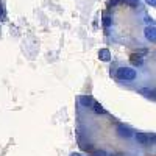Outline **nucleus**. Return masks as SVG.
<instances>
[{"mask_svg":"<svg viewBox=\"0 0 156 156\" xmlns=\"http://www.w3.org/2000/svg\"><path fill=\"white\" fill-rule=\"evenodd\" d=\"M136 70L134 69H129V67H120L117 70V78L122 81H133L136 78Z\"/></svg>","mask_w":156,"mask_h":156,"instance_id":"1","label":"nucleus"},{"mask_svg":"<svg viewBox=\"0 0 156 156\" xmlns=\"http://www.w3.org/2000/svg\"><path fill=\"white\" fill-rule=\"evenodd\" d=\"M144 34H145V37L148 39L150 42H156V27H151V25L145 27Z\"/></svg>","mask_w":156,"mask_h":156,"instance_id":"2","label":"nucleus"},{"mask_svg":"<svg viewBox=\"0 0 156 156\" xmlns=\"http://www.w3.org/2000/svg\"><path fill=\"white\" fill-rule=\"evenodd\" d=\"M117 134H119L120 137H126L128 139V137L133 136V131L128 126H125V125H119V126H117Z\"/></svg>","mask_w":156,"mask_h":156,"instance_id":"3","label":"nucleus"},{"mask_svg":"<svg viewBox=\"0 0 156 156\" xmlns=\"http://www.w3.org/2000/svg\"><path fill=\"white\" fill-rule=\"evenodd\" d=\"M139 94H142L147 98H151V100H156V89H148V87H142L139 89Z\"/></svg>","mask_w":156,"mask_h":156,"instance_id":"4","label":"nucleus"},{"mask_svg":"<svg viewBox=\"0 0 156 156\" xmlns=\"http://www.w3.org/2000/svg\"><path fill=\"white\" fill-rule=\"evenodd\" d=\"M134 137L137 140V144H140V145H148L150 144V136L145 134V133H137Z\"/></svg>","mask_w":156,"mask_h":156,"instance_id":"5","label":"nucleus"},{"mask_svg":"<svg viewBox=\"0 0 156 156\" xmlns=\"http://www.w3.org/2000/svg\"><path fill=\"white\" fill-rule=\"evenodd\" d=\"M129 61H131V64H134V66H142V62H144L140 53H133L129 56Z\"/></svg>","mask_w":156,"mask_h":156,"instance_id":"6","label":"nucleus"},{"mask_svg":"<svg viewBox=\"0 0 156 156\" xmlns=\"http://www.w3.org/2000/svg\"><path fill=\"white\" fill-rule=\"evenodd\" d=\"M92 109H94V112H95V114H105V112H106V111H105V108H103L98 101H94Z\"/></svg>","mask_w":156,"mask_h":156,"instance_id":"7","label":"nucleus"},{"mask_svg":"<svg viewBox=\"0 0 156 156\" xmlns=\"http://www.w3.org/2000/svg\"><path fill=\"white\" fill-rule=\"evenodd\" d=\"M98 56H100V59H101V61H109V50L101 48V50L98 51Z\"/></svg>","mask_w":156,"mask_h":156,"instance_id":"8","label":"nucleus"},{"mask_svg":"<svg viewBox=\"0 0 156 156\" xmlns=\"http://www.w3.org/2000/svg\"><path fill=\"white\" fill-rule=\"evenodd\" d=\"M81 103H83L84 106H90V108H92V105H94V100H92V97L84 95V97H81Z\"/></svg>","mask_w":156,"mask_h":156,"instance_id":"9","label":"nucleus"},{"mask_svg":"<svg viewBox=\"0 0 156 156\" xmlns=\"http://www.w3.org/2000/svg\"><path fill=\"white\" fill-rule=\"evenodd\" d=\"M119 3H126V0H109L108 2V6H115V5H119Z\"/></svg>","mask_w":156,"mask_h":156,"instance_id":"10","label":"nucleus"},{"mask_svg":"<svg viewBox=\"0 0 156 156\" xmlns=\"http://www.w3.org/2000/svg\"><path fill=\"white\" fill-rule=\"evenodd\" d=\"M111 23H112V20H111V17H109V16H105V17H103V25H105L106 28H108V27H111Z\"/></svg>","mask_w":156,"mask_h":156,"instance_id":"11","label":"nucleus"},{"mask_svg":"<svg viewBox=\"0 0 156 156\" xmlns=\"http://www.w3.org/2000/svg\"><path fill=\"white\" fill-rule=\"evenodd\" d=\"M126 3H128V6H131V8H137L139 6V0H126Z\"/></svg>","mask_w":156,"mask_h":156,"instance_id":"12","label":"nucleus"},{"mask_svg":"<svg viewBox=\"0 0 156 156\" xmlns=\"http://www.w3.org/2000/svg\"><path fill=\"white\" fill-rule=\"evenodd\" d=\"M92 156H108V153L103 150H98V151H92Z\"/></svg>","mask_w":156,"mask_h":156,"instance_id":"13","label":"nucleus"},{"mask_svg":"<svg viewBox=\"0 0 156 156\" xmlns=\"http://www.w3.org/2000/svg\"><path fill=\"white\" fill-rule=\"evenodd\" d=\"M150 144L156 145V134H150Z\"/></svg>","mask_w":156,"mask_h":156,"instance_id":"14","label":"nucleus"},{"mask_svg":"<svg viewBox=\"0 0 156 156\" xmlns=\"http://www.w3.org/2000/svg\"><path fill=\"white\" fill-rule=\"evenodd\" d=\"M145 2H147L150 6H156V0H145Z\"/></svg>","mask_w":156,"mask_h":156,"instance_id":"15","label":"nucleus"},{"mask_svg":"<svg viewBox=\"0 0 156 156\" xmlns=\"http://www.w3.org/2000/svg\"><path fill=\"white\" fill-rule=\"evenodd\" d=\"M145 23H153V20H151V17H148V16H145Z\"/></svg>","mask_w":156,"mask_h":156,"instance_id":"16","label":"nucleus"},{"mask_svg":"<svg viewBox=\"0 0 156 156\" xmlns=\"http://www.w3.org/2000/svg\"><path fill=\"white\" fill-rule=\"evenodd\" d=\"M70 156H81V154H80V153H72Z\"/></svg>","mask_w":156,"mask_h":156,"instance_id":"17","label":"nucleus"},{"mask_svg":"<svg viewBox=\"0 0 156 156\" xmlns=\"http://www.w3.org/2000/svg\"><path fill=\"white\" fill-rule=\"evenodd\" d=\"M2 12H3V9H2V5H0V16H2Z\"/></svg>","mask_w":156,"mask_h":156,"instance_id":"18","label":"nucleus"},{"mask_svg":"<svg viewBox=\"0 0 156 156\" xmlns=\"http://www.w3.org/2000/svg\"><path fill=\"white\" fill-rule=\"evenodd\" d=\"M108 156H109V154H108Z\"/></svg>","mask_w":156,"mask_h":156,"instance_id":"19","label":"nucleus"}]
</instances>
